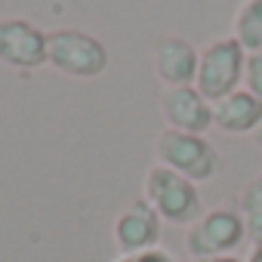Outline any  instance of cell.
<instances>
[{
    "instance_id": "1",
    "label": "cell",
    "mask_w": 262,
    "mask_h": 262,
    "mask_svg": "<svg viewBox=\"0 0 262 262\" xmlns=\"http://www.w3.org/2000/svg\"><path fill=\"white\" fill-rule=\"evenodd\" d=\"M155 158L161 167H170L173 173L191 182H210L222 170V158L207 136L182 133V129H170V126H164L155 139Z\"/></svg>"
},
{
    "instance_id": "2",
    "label": "cell",
    "mask_w": 262,
    "mask_h": 262,
    "mask_svg": "<svg viewBox=\"0 0 262 262\" xmlns=\"http://www.w3.org/2000/svg\"><path fill=\"white\" fill-rule=\"evenodd\" d=\"M47 65H53L68 77L93 80L105 74V68L111 65V56L96 34H86L80 28H56V31H47Z\"/></svg>"
},
{
    "instance_id": "3",
    "label": "cell",
    "mask_w": 262,
    "mask_h": 262,
    "mask_svg": "<svg viewBox=\"0 0 262 262\" xmlns=\"http://www.w3.org/2000/svg\"><path fill=\"white\" fill-rule=\"evenodd\" d=\"M142 198L158 210L161 222H170V225H191L204 216L198 182H191V179H185L161 164H155L145 173Z\"/></svg>"
},
{
    "instance_id": "4",
    "label": "cell",
    "mask_w": 262,
    "mask_h": 262,
    "mask_svg": "<svg viewBox=\"0 0 262 262\" xmlns=\"http://www.w3.org/2000/svg\"><path fill=\"white\" fill-rule=\"evenodd\" d=\"M244 65H247V50L234 37H219V40H213V43H207L201 50L194 86L201 90V96L207 102L216 105L219 99H225L234 90H241Z\"/></svg>"
},
{
    "instance_id": "5",
    "label": "cell",
    "mask_w": 262,
    "mask_h": 262,
    "mask_svg": "<svg viewBox=\"0 0 262 262\" xmlns=\"http://www.w3.org/2000/svg\"><path fill=\"white\" fill-rule=\"evenodd\" d=\"M244 241H247L244 219L231 207H216L185 228V253L194 256L198 262L213 256H231Z\"/></svg>"
},
{
    "instance_id": "6",
    "label": "cell",
    "mask_w": 262,
    "mask_h": 262,
    "mask_svg": "<svg viewBox=\"0 0 262 262\" xmlns=\"http://www.w3.org/2000/svg\"><path fill=\"white\" fill-rule=\"evenodd\" d=\"M0 62L16 71L47 65V31H40L31 19H0Z\"/></svg>"
},
{
    "instance_id": "7",
    "label": "cell",
    "mask_w": 262,
    "mask_h": 262,
    "mask_svg": "<svg viewBox=\"0 0 262 262\" xmlns=\"http://www.w3.org/2000/svg\"><path fill=\"white\" fill-rule=\"evenodd\" d=\"M151 62H155V74L158 80L170 90V86H194L198 80V62H201V50L179 34H164L155 40L151 50Z\"/></svg>"
},
{
    "instance_id": "8",
    "label": "cell",
    "mask_w": 262,
    "mask_h": 262,
    "mask_svg": "<svg viewBox=\"0 0 262 262\" xmlns=\"http://www.w3.org/2000/svg\"><path fill=\"white\" fill-rule=\"evenodd\" d=\"M111 234L120 253H142V250L161 247V216L145 198H139L117 213Z\"/></svg>"
},
{
    "instance_id": "9",
    "label": "cell",
    "mask_w": 262,
    "mask_h": 262,
    "mask_svg": "<svg viewBox=\"0 0 262 262\" xmlns=\"http://www.w3.org/2000/svg\"><path fill=\"white\" fill-rule=\"evenodd\" d=\"M161 114L170 129L204 136L213 126V102L201 96L198 86H170L161 93Z\"/></svg>"
},
{
    "instance_id": "10",
    "label": "cell",
    "mask_w": 262,
    "mask_h": 262,
    "mask_svg": "<svg viewBox=\"0 0 262 262\" xmlns=\"http://www.w3.org/2000/svg\"><path fill=\"white\" fill-rule=\"evenodd\" d=\"M259 123H262V99H256L244 86L213 105V126H219L228 136H247V133L253 136Z\"/></svg>"
},
{
    "instance_id": "11",
    "label": "cell",
    "mask_w": 262,
    "mask_h": 262,
    "mask_svg": "<svg viewBox=\"0 0 262 262\" xmlns=\"http://www.w3.org/2000/svg\"><path fill=\"white\" fill-rule=\"evenodd\" d=\"M237 213L247 228V241L262 244V173H256L237 194Z\"/></svg>"
},
{
    "instance_id": "12",
    "label": "cell",
    "mask_w": 262,
    "mask_h": 262,
    "mask_svg": "<svg viewBox=\"0 0 262 262\" xmlns=\"http://www.w3.org/2000/svg\"><path fill=\"white\" fill-rule=\"evenodd\" d=\"M231 37L247 53H259L262 50V0H244L241 4V10L234 13Z\"/></svg>"
},
{
    "instance_id": "13",
    "label": "cell",
    "mask_w": 262,
    "mask_h": 262,
    "mask_svg": "<svg viewBox=\"0 0 262 262\" xmlns=\"http://www.w3.org/2000/svg\"><path fill=\"white\" fill-rule=\"evenodd\" d=\"M244 90L253 93L256 99H262V50H259V53H247V65H244Z\"/></svg>"
},
{
    "instance_id": "14",
    "label": "cell",
    "mask_w": 262,
    "mask_h": 262,
    "mask_svg": "<svg viewBox=\"0 0 262 262\" xmlns=\"http://www.w3.org/2000/svg\"><path fill=\"white\" fill-rule=\"evenodd\" d=\"M114 262H176L164 247H151V250H142V253H120V259Z\"/></svg>"
},
{
    "instance_id": "15",
    "label": "cell",
    "mask_w": 262,
    "mask_h": 262,
    "mask_svg": "<svg viewBox=\"0 0 262 262\" xmlns=\"http://www.w3.org/2000/svg\"><path fill=\"white\" fill-rule=\"evenodd\" d=\"M201 262H247V259H237L231 253V256H213V259H201Z\"/></svg>"
},
{
    "instance_id": "16",
    "label": "cell",
    "mask_w": 262,
    "mask_h": 262,
    "mask_svg": "<svg viewBox=\"0 0 262 262\" xmlns=\"http://www.w3.org/2000/svg\"><path fill=\"white\" fill-rule=\"evenodd\" d=\"M247 262H262V244H256V247L250 250V256H247Z\"/></svg>"
},
{
    "instance_id": "17",
    "label": "cell",
    "mask_w": 262,
    "mask_h": 262,
    "mask_svg": "<svg viewBox=\"0 0 262 262\" xmlns=\"http://www.w3.org/2000/svg\"><path fill=\"white\" fill-rule=\"evenodd\" d=\"M253 142L262 148V123H259V129H256V133H253Z\"/></svg>"
}]
</instances>
